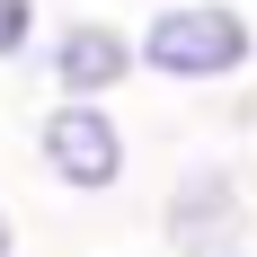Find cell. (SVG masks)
I'll list each match as a JSON object with an SVG mask.
<instances>
[{"mask_svg": "<svg viewBox=\"0 0 257 257\" xmlns=\"http://www.w3.org/2000/svg\"><path fill=\"white\" fill-rule=\"evenodd\" d=\"M0 257H18V222H9V204H0Z\"/></svg>", "mask_w": 257, "mask_h": 257, "instance_id": "8992f818", "label": "cell"}, {"mask_svg": "<svg viewBox=\"0 0 257 257\" xmlns=\"http://www.w3.org/2000/svg\"><path fill=\"white\" fill-rule=\"evenodd\" d=\"M231 257H257V248H231Z\"/></svg>", "mask_w": 257, "mask_h": 257, "instance_id": "52a82bcc", "label": "cell"}, {"mask_svg": "<svg viewBox=\"0 0 257 257\" xmlns=\"http://www.w3.org/2000/svg\"><path fill=\"white\" fill-rule=\"evenodd\" d=\"M36 169H45L62 195H115L133 178V133L115 106H89V98H53L36 115Z\"/></svg>", "mask_w": 257, "mask_h": 257, "instance_id": "7a4b0ae2", "label": "cell"}, {"mask_svg": "<svg viewBox=\"0 0 257 257\" xmlns=\"http://www.w3.org/2000/svg\"><path fill=\"white\" fill-rule=\"evenodd\" d=\"M160 248L169 257H231L248 248V178L231 160H186L160 195Z\"/></svg>", "mask_w": 257, "mask_h": 257, "instance_id": "3957f363", "label": "cell"}, {"mask_svg": "<svg viewBox=\"0 0 257 257\" xmlns=\"http://www.w3.org/2000/svg\"><path fill=\"white\" fill-rule=\"evenodd\" d=\"M133 71H142V36H133V27L98 18V9L53 18V36H45V80H53V98H89V106H106Z\"/></svg>", "mask_w": 257, "mask_h": 257, "instance_id": "277c9868", "label": "cell"}, {"mask_svg": "<svg viewBox=\"0 0 257 257\" xmlns=\"http://www.w3.org/2000/svg\"><path fill=\"white\" fill-rule=\"evenodd\" d=\"M45 0H0V71H18V62H45Z\"/></svg>", "mask_w": 257, "mask_h": 257, "instance_id": "5b68a950", "label": "cell"}, {"mask_svg": "<svg viewBox=\"0 0 257 257\" xmlns=\"http://www.w3.org/2000/svg\"><path fill=\"white\" fill-rule=\"evenodd\" d=\"M142 71L169 89H231L257 71V18L239 0H160L142 18Z\"/></svg>", "mask_w": 257, "mask_h": 257, "instance_id": "6da1fadb", "label": "cell"}]
</instances>
